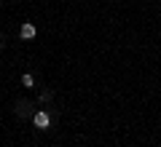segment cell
Segmentation results:
<instances>
[{"mask_svg":"<svg viewBox=\"0 0 161 147\" xmlns=\"http://www.w3.org/2000/svg\"><path fill=\"white\" fill-rule=\"evenodd\" d=\"M0 3H3V0H0Z\"/></svg>","mask_w":161,"mask_h":147,"instance_id":"5b68a950","label":"cell"},{"mask_svg":"<svg viewBox=\"0 0 161 147\" xmlns=\"http://www.w3.org/2000/svg\"><path fill=\"white\" fill-rule=\"evenodd\" d=\"M22 86H27V88H32V86H35V78H32L30 72H24V75H22Z\"/></svg>","mask_w":161,"mask_h":147,"instance_id":"3957f363","label":"cell"},{"mask_svg":"<svg viewBox=\"0 0 161 147\" xmlns=\"http://www.w3.org/2000/svg\"><path fill=\"white\" fill-rule=\"evenodd\" d=\"M32 123H35V129H48V126H51V115H48L46 110H38V113L32 115Z\"/></svg>","mask_w":161,"mask_h":147,"instance_id":"6da1fadb","label":"cell"},{"mask_svg":"<svg viewBox=\"0 0 161 147\" xmlns=\"http://www.w3.org/2000/svg\"><path fill=\"white\" fill-rule=\"evenodd\" d=\"M0 48H3V43H0Z\"/></svg>","mask_w":161,"mask_h":147,"instance_id":"277c9868","label":"cell"},{"mask_svg":"<svg viewBox=\"0 0 161 147\" xmlns=\"http://www.w3.org/2000/svg\"><path fill=\"white\" fill-rule=\"evenodd\" d=\"M35 35H38V29H35V24L24 22V24H22V29H19V38H22V40H32Z\"/></svg>","mask_w":161,"mask_h":147,"instance_id":"7a4b0ae2","label":"cell"}]
</instances>
